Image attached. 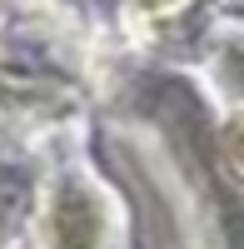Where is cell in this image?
I'll use <instances>...</instances> for the list:
<instances>
[{
    "label": "cell",
    "mask_w": 244,
    "mask_h": 249,
    "mask_svg": "<svg viewBox=\"0 0 244 249\" xmlns=\"http://www.w3.org/2000/svg\"><path fill=\"white\" fill-rule=\"evenodd\" d=\"M225 155H229V164H234L239 179H244V110L229 120V130H225Z\"/></svg>",
    "instance_id": "obj_1"
}]
</instances>
